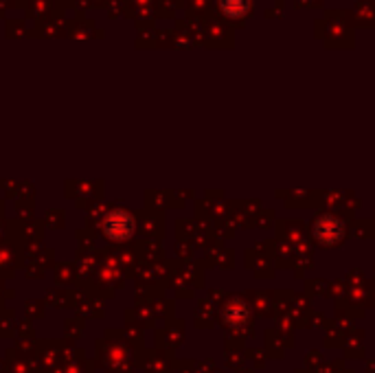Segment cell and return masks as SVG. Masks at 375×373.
Here are the masks:
<instances>
[{
	"label": "cell",
	"instance_id": "obj_1",
	"mask_svg": "<svg viewBox=\"0 0 375 373\" xmlns=\"http://www.w3.org/2000/svg\"><path fill=\"white\" fill-rule=\"evenodd\" d=\"M226 318H230L232 323H237V325H239L241 320H246V318H248V310H246L244 305H239V303H237V305H232L230 310L226 312Z\"/></svg>",
	"mask_w": 375,
	"mask_h": 373
}]
</instances>
